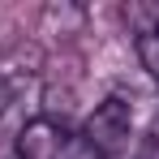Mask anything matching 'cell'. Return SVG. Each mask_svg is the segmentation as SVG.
<instances>
[{
    "mask_svg": "<svg viewBox=\"0 0 159 159\" xmlns=\"http://www.w3.org/2000/svg\"><path fill=\"white\" fill-rule=\"evenodd\" d=\"M133 48H138V60H142V69H146L151 78H159V39L151 34V30H142Z\"/></svg>",
    "mask_w": 159,
    "mask_h": 159,
    "instance_id": "obj_3",
    "label": "cell"
},
{
    "mask_svg": "<svg viewBox=\"0 0 159 159\" xmlns=\"http://www.w3.org/2000/svg\"><path fill=\"white\" fill-rule=\"evenodd\" d=\"M9 99H13V90H9V82L0 78V116H4V107H9Z\"/></svg>",
    "mask_w": 159,
    "mask_h": 159,
    "instance_id": "obj_5",
    "label": "cell"
},
{
    "mask_svg": "<svg viewBox=\"0 0 159 159\" xmlns=\"http://www.w3.org/2000/svg\"><path fill=\"white\" fill-rule=\"evenodd\" d=\"M60 159H99V155H95V151H90L82 138H69V142H65V155H60Z\"/></svg>",
    "mask_w": 159,
    "mask_h": 159,
    "instance_id": "obj_4",
    "label": "cell"
},
{
    "mask_svg": "<svg viewBox=\"0 0 159 159\" xmlns=\"http://www.w3.org/2000/svg\"><path fill=\"white\" fill-rule=\"evenodd\" d=\"M129 133H133V103L125 95H107L103 103H95V112L82 125V142L95 151L99 159L129 151Z\"/></svg>",
    "mask_w": 159,
    "mask_h": 159,
    "instance_id": "obj_1",
    "label": "cell"
},
{
    "mask_svg": "<svg viewBox=\"0 0 159 159\" xmlns=\"http://www.w3.org/2000/svg\"><path fill=\"white\" fill-rule=\"evenodd\" d=\"M65 142H69V133L60 120H48V116H34L22 125L17 133V159H60L65 155Z\"/></svg>",
    "mask_w": 159,
    "mask_h": 159,
    "instance_id": "obj_2",
    "label": "cell"
}]
</instances>
